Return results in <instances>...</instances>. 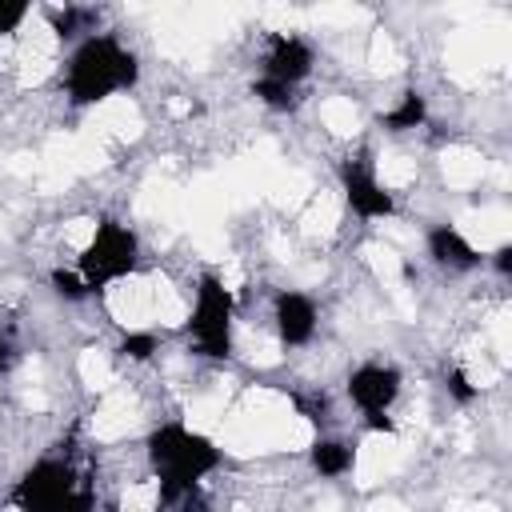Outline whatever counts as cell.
<instances>
[{
    "mask_svg": "<svg viewBox=\"0 0 512 512\" xmlns=\"http://www.w3.org/2000/svg\"><path fill=\"white\" fill-rule=\"evenodd\" d=\"M144 456H148V472L156 480V496L160 508H172L184 492L200 488L220 464H224V448L188 428L184 420H164L144 436Z\"/></svg>",
    "mask_w": 512,
    "mask_h": 512,
    "instance_id": "1",
    "label": "cell"
},
{
    "mask_svg": "<svg viewBox=\"0 0 512 512\" xmlns=\"http://www.w3.org/2000/svg\"><path fill=\"white\" fill-rule=\"evenodd\" d=\"M140 80V56L116 32H92L72 44L64 64V96L72 108H96Z\"/></svg>",
    "mask_w": 512,
    "mask_h": 512,
    "instance_id": "2",
    "label": "cell"
},
{
    "mask_svg": "<svg viewBox=\"0 0 512 512\" xmlns=\"http://www.w3.org/2000/svg\"><path fill=\"white\" fill-rule=\"evenodd\" d=\"M188 348L204 360H232V332H236V296L220 280V272H200L188 308Z\"/></svg>",
    "mask_w": 512,
    "mask_h": 512,
    "instance_id": "3",
    "label": "cell"
},
{
    "mask_svg": "<svg viewBox=\"0 0 512 512\" xmlns=\"http://www.w3.org/2000/svg\"><path fill=\"white\" fill-rule=\"evenodd\" d=\"M136 264H140V236L124 220H100L76 256V272L84 276L92 296L128 280L136 272Z\"/></svg>",
    "mask_w": 512,
    "mask_h": 512,
    "instance_id": "4",
    "label": "cell"
},
{
    "mask_svg": "<svg viewBox=\"0 0 512 512\" xmlns=\"http://www.w3.org/2000/svg\"><path fill=\"white\" fill-rule=\"evenodd\" d=\"M336 184H340V196L356 220L376 224V220L396 216V196L376 176V164L368 152H348L344 160H336Z\"/></svg>",
    "mask_w": 512,
    "mask_h": 512,
    "instance_id": "5",
    "label": "cell"
},
{
    "mask_svg": "<svg viewBox=\"0 0 512 512\" xmlns=\"http://www.w3.org/2000/svg\"><path fill=\"white\" fill-rule=\"evenodd\" d=\"M84 480H80V472L72 468V460H64V456H40V460H32L24 472H20V480H16V488H12V504L20 508V512H52L68 492H76Z\"/></svg>",
    "mask_w": 512,
    "mask_h": 512,
    "instance_id": "6",
    "label": "cell"
},
{
    "mask_svg": "<svg viewBox=\"0 0 512 512\" xmlns=\"http://www.w3.org/2000/svg\"><path fill=\"white\" fill-rule=\"evenodd\" d=\"M400 392H404V372L396 364H384V360H364L344 380V396L352 400V408L360 416L392 412V404L400 400Z\"/></svg>",
    "mask_w": 512,
    "mask_h": 512,
    "instance_id": "7",
    "label": "cell"
},
{
    "mask_svg": "<svg viewBox=\"0 0 512 512\" xmlns=\"http://www.w3.org/2000/svg\"><path fill=\"white\" fill-rule=\"evenodd\" d=\"M316 68V48L296 36V32H272L268 36V48H264V60H260V76L276 80V84H288V88H300Z\"/></svg>",
    "mask_w": 512,
    "mask_h": 512,
    "instance_id": "8",
    "label": "cell"
},
{
    "mask_svg": "<svg viewBox=\"0 0 512 512\" xmlns=\"http://www.w3.org/2000/svg\"><path fill=\"white\" fill-rule=\"evenodd\" d=\"M272 328L284 348H308L320 328V308L300 288H280L272 296Z\"/></svg>",
    "mask_w": 512,
    "mask_h": 512,
    "instance_id": "9",
    "label": "cell"
},
{
    "mask_svg": "<svg viewBox=\"0 0 512 512\" xmlns=\"http://www.w3.org/2000/svg\"><path fill=\"white\" fill-rule=\"evenodd\" d=\"M424 256L444 272H476V268H484V252L448 220L424 228Z\"/></svg>",
    "mask_w": 512,
    "mask_h": 512,
    "instance_id": "10",
    "label": "cell"
},
{
    "mask_svg": "<svg viewBox=\"0 0 512 512\" xmlns=\"http://www.w3.org/2000/svg\"><path fill=\"white\" fill-rule=\"evenodd\" d=\"M308 468L320 480H340L356 468V444L344 436H316L308 444Z\"/></svg>",
    "mask_w": 512,
    "mask_h": 512,
    "instance_id": "11",
    "label": "cell"
},
{
    "mask_svg": "<svg viewBox=\"0 0 512 512\" xmlns=\"http://www.w3.org/2000/svg\"><path fill=\"white\" fill-rule=\"evenodd\" d=\"M376 124L384 132H416V128H424L428 124V96L420 88H404L396 96V104L376 116Z\"/></svg>",
    "mask_w": 512,
    "mask_h": 512,
    "instance_id": "12",
    "label": "cell"
},
{
    "mask_svg": "<svg viewBox=\"0 0 512 512\" xmlns=\"http://www.w3.org/2000/svg\"><path fill=\"white\" fill-rule=\"evenodd\" d=\"M44 20H48L52 36L64 40V44H80L84 36H92V28H88L92 8H80V4H48L44 8Z\"/></svg>",
    "mask_w": 512,
    "mask_h": 512,
    "instance_id": "13",
    "label": "cell"
},
{
    "mask_svg": "<svg viewBox=\"0 0 512 512\" xmlns=\"http://www.w3.org/2000/svg\"><path fill=\"white\" fill-rule=\"evenodd\" d=\"M252 96H256L268 112H280V116L300 108V92L288 88V84H276V80H268V76H256V80H252Z\"/></svg>",
    "mask_w": 512,
    "mask_h": 512,
    "instance_id": "14",
    "label": "cell"
},
{
    "mask_svg": "<svg viewBox=\"0 0 512 512\" xmlns=\"http://www.w3.org/2000/svg\"><path fill=\"white\" fill-rule=\"evenodd\" d=\"M48 288H52V296L64 300V304H84V300L92 296V288L84 284V276H80L76 268H64V264H56V268L48 272Z\"/></svg>",
    "mask_w": 512,
    "mask_h": 512,
    "instance_id": "15",
    "label": "cell"
},
{
    "mask_svg": "<svg viewBox=\"0 0 512 512\" xmlns=\"http://www.w3.org/2000/svg\"><path fill=\"white\" fill-rule=\"evenodd\" d=\"M116 352H120L124 360H132V364H148V360L160 352V336H156L152 328H128V332L120 336Z\"/></svg>",
    "mask_w": 512,
    "mask_h": 512,
    "instance_id": "16",
    "label": "cell"
},
{
    "mask_svg": "<svg viewBox=\"0 0 512 512\" xmlns=\"http://www.w3.org/2000/svg\"><path fill=\"white\" fill-rule=\"evenodd\" d=\"M444 392H448V400L460 404V408H468V404L480 400V384H472V376H468L460 364H452V368L444 372Z\"/></svg>",
    "mask_w": 512,
    "mask_h": 512,
    "instance_id": "17",
    "label": "cell"
},
{
    "mask_svg": "<svg viewBox=\"0 0 512 512\" xmlns=\"http://www.w3.org/2000/svg\"><path fill=\"white\" fill-rule=\"evenodd\" d=\"M28 16H32L28 0H0V36H16Z\"/></svg>",
    "mask_w": 512,
    "mask_h": 512,
    "instance_id": "18",
    "label": "cell"
},
{
    "mask_svg": "<svg viewBox=\"0 0 512 512\" xmlns=\"http://www.w3.org/2000/svg\"><path fill=\"white\" fill-rule=\"evenodd\" d=\"M52 512H96V492H92V484L84 480L76 492H68Z\"/></svg>",
    "mask_w": 512,
    "mask_h": 512,
    "instance_id": "19",
    "label": "cell"
},
{
    "mask_svg": "<svg viewBox=\"0 0 512 512\" xmlns=\"http://www.w3.org/2000/svg\"><path fill=\"white\" fill-rule=\"evenodd\" d=\"M484 264H488L500 280H512V244L504 240V244H496L492 252H484Z\"/></svg>",
    "mask_w": 512,
    "mask_h": 512,
    "instance_id": "20",
    "label": "cell"
},
{
    "mask_svg": "<svg viewBox=\"0 0 512 512\" xmlns=\"http://www.w3.org/2000/svg\"><path fill=\"white\" fill-rule=\"evenodd\" d=\"M172 512H216V504H212V496H208L204 484H200V488L184 492V496L172 504Z\"/></svg>",
    "mask_w": 512,
    "mask_h": 512,
    "instance_id": "21",
    "label": "cell"
},
{
    "mask_svg": "<svg viewBox=\"0 0 512 512\" xmlns=\"http://www.w3.org/2000/svg\"><path fill=\"white\" fill-rule=\"evenodd\" d=\"M16 340L8 336V328H0V376H8L12 368H16Z\"/></svg>",
    "mask_w": 512,
    "mask_h": 512,
    "instance_id": "22",
    "label": "cell"
},
{
    "mask_svg": "<svg viewBox=\"0 0 512 512\" xmlns=\"http://www.w3.org/2000/svg\"><path fill=\"white\" fill-rule=\"evenodd\" d=\"M364 428H368V432H384V436H396V420H392L388 412H372V416H364Z\"/></svg>",
    "mask_w": 512,
    "mask_h": 512,
    "instance_id": "23",
    "label": "cell"
}]
</instances>
